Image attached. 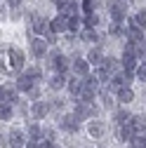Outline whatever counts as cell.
I'll list each match as a JSON object with an SVG mask.
<instances>
[{
    "label": "cell",
    "mask_w": 146,
    "mask_h": 148,
    "mask_svg": "<svg viewBox=\"0 0 146 148\" xmlns=\"http://www.w3.org/2000/svg\"><path fill=\"white\" fill-rule=\"evenodd\" d=\"M50 52V42L43 38V35H31V54L35 59H45Z\"/></svg>",
    "instance_id": "5b68a950"
},
{
    "label": "cell",
    "mask_w": 146,
    "mask_h": 148,
    "mask_svg": "<svg viewBox=\"0 0 146 148\" xmlns=\"http://www.w3.org/2000/svg\"><path fill=\"white\" fill-rule=\"evenodd\" d=\"M127 125H130L132 134H146V118L144 115H132Z\"/></svg>",
    "instance_id": "e0dca14e"
},
{
    "label": "cell",
    "mask_w": 146,
    "mask_h": 148,
    "mask_svg": "<svg viewBox=\"0 0 146 148\" xmlns=\"http://www.w3.org/2000/svg\"><path fill=\"white\" fill-rule=\"evenodd\" d=\"M50 31H52V33H57V35L68 33V16L59 12L57 16H54V19H50Z\"/></svg>",
    "instance_id": "9c48e42d"
},
{
    "label": "cell",
    "mask_w": 146,
    "mask_h": 148,
    "mask_svg": "<svg viewBox=\"0 0 146 148\" xmlns=\"http://www.w3.org/2000/svg\"><path fill=\"white\" fill-rule=\"evenodd\" d=\"M76 101V106H73V115H76L80 122L83 120H92L99 115V108L94 101H83V99H73Z\"/></svg>",
    "instance_id": "7a4b0ae2"
},
{
    "label": "cell",
    "mask_w": 146,
    "mask_h": 148,
    "mask_svg": "<svg viewBox=\"0 0 146 148\" xmlns=\"http://www.w3.org/2000/svg\"><path fill=\"white\" fill-rule=\"evenodd\" d=\"M26 68V54L19 47H5V57H0V71L7 73V75H19V73Z\"/></svg>",
    "instance_id": "6da1fadb"
},
{
    "label": "cell",
    "mask_w": 146,
    "mask_h": 148,
    "mask_svg": "<svg viewBox=\"0 0 146 148\" xmlns=\"http://www.w3.org/2000/svg\"><path fill=\"white\" fill-rule=\"evenodd\" d=\"M24 148H40V141H33V139H28Z\"/></svg>",
    "instance_id": "f6af8a7d"
},
{
    "label": "cell",
    "mask_w": 146,
    "mask_h": 148,
    "mask_svg": "<svg viewBox=\"0 0 146 148\" xmlns=\"http://www.w3.org/2000/svg\"><path fill=\"white\" fill-rule=\"evenodd\" d=\"M21 14H24L21 5H19V7H10V19H12V21H19V19H21Z\"/></svg>",
    "instance_id": "8d00e7d4"
},
{
    "label": "cell",
    "mask_w": 146,
    "mask_h": 148,
    "mask_svg": "<svg viewBox=\"0 0 146 148\" xmlns=\"http://www.w3.org/2000/svg\"><path fill=\"white\" fill-rule=\"evenodd\" d=\"M50 108L52 110H64V99H52L50 101Z\"/></svg>",
    "instance_id": "f35d334b"
},
{
    "label": "cell",
    "mask_w": 146,
    "mask_h": 148,
    "mask_svg": "<svg viewBox=\"0 0 146 148\" xmlns=\"http://www.w3.org/2000/svg\"><path fill=\"white\" fill-rule=\"evenodd\" d=\"M33 85H38V82H35V80H31L26 73H19V75H17V80H14V87L19 89V94H28Z\"/></svg>",
    "instance_id": "5bb4252c"
},
{
    "label": "cell",
    "mask_w": 146,
    "mask_h": 148,
    "mask_svg": "<svg viewBox=\"0 0 146 148\" xmlns=\"http://www.w3.org/2000/svg\"><path fill=\"white\" fill-rule=\"evenodd\" d=\"M127 24H132V26H137V28H141V31H146V7L141 10V12H137L134 16Z\"/></svg>",
    "instance_id": "d4e9b609"
},
{
    "label": "cell",
    "mask_w": 146,
    "mask_h": 148,
    "mask_svg": "<svg viewBox=\"0 0 146 148\" xmlns=\"http://www.w3.org/2000/svg\"><path fill=\"white\" fill-rule=\"evenodd\" d=\"M57 148H61V146H57Z\"/></svg>",
    "instance_id": "7dc6e473"
},
{
    "label": "cell",
    "mask_w": 146,
    "mask_h": 148,
    "mask_svg": "<svg viewBox=\"0 0 146 148\" xmlns=\"http://www.w3.org/2000/svg\"><path fill=\"white\" fill-rule=\"evenodd\" d=\"M14 113H17L14 103H10V101H0V120H3V122H10V120L14 118Z\"/></svg>",
    "instance_id": "ffe728a7"
},
{
    "label": "cell",
    "mask_w": 146,
    "mask_h": 148,
    "mask_svg": "<svg viewBox=\"0 0 146 148\" xmlns=\"http://www.w3.org/2000/svg\"><path fill=\"white\" fill-rule=\"evenodd\" d=\"M108 73H111V75H113V73H118L120 68H123V61L120 59H116V57H104V64H101Z\"/></svg>",
    "instance_id": "7402d4cb"
},
{
    "label": "cell",
    "mask_w": 146,
    "mask_h": 148,
    "mask_svg": "<svg viewBox=\"0 0 146 148\" xmlns=\"http://www.w3.org/2000/svg\"><path fill=\"white\" fill-rule=\"evenodd\" d=\"M125 3H130V0H125Z\"/></svg>",
    "instance_id": "bcb514c9"
},
{
    "label": "cell",
    "mask_w": 146,
    "mask_h": 148,
    "mask_svg": "<svg viewBox=\"0 0 146 148\" xmlns=\"http://www.w3.org/2000/svg\"><path fill=\"white\" fill-rule=\"evenodd\" d=\"M14 108L19 110L21 115H31V113H28V103H26L24 99H17V103H14Z\"/></svg>",
    "instance_id": "d590c367"
},
{
    "label": "cell",
    "mask_w": 146,
    "mask_h": 148,
    "mask_svg": "<svg viewBox=\"0 0 146 148\" xmlns=\"http://www.w3.org/2000/svg\"><path fill=\"white\" fill-rule=\"evenodd\" d=\"M134 99H137V94H134L132 85H125V87H118V89H116V101H118V103L127 106V103H132Z\"/></svg>",
    "instance_id": "30bf717a"
},
{
    "label": "cell",
    "mask_w": 146,
    "mask_h": 148,
    "mask_svg": "<svg viewBox=\"0 0 146 148\" xmlns=\"http://www.w3.org/2000/svg\"><path fill=\"white\" fill-rule=\"evenodd\" d=\"M50 3H52L54 7H57V10H61V7H64V5L68 3V0H50Z\"/></svg>",
    "instance_id": "ee69618b"
},
{
    "label": "cell",
    "mask_w": 146,
    "mask_h": 148,
    "mask_svg": "<svg viewBox=\"0 0 146 148\" xmlns=\"http://www.w3.org/2000/svg\"><path fill=\"white\" fill-rule=\"evenodd\" d=\"M26 139H33V141H40V139H43V127L35 122V120L26 127Z\"/></svg>",
    "instance_id": "603a6c76"
},
{
    "label": "cell",
    "mask_w": 146,
    "mask_h": 148,
    "mask_svg": "<svg viewBox=\"0 0 146 148\" xmlns=\"http://www.w3.org/2000/svg\"><path fill=\"white\" fill-rule=\"evenodd\" d=\"M101 21H99V14L97 12H90V14H85V19H83V26L85 28H97Z\"/></svg>",
    "instance_id": "f1b7e54d"
},
{
    "label": "cell",
    "mask_w": 146,
    "mask_h": 148,
    "mask_svg": "<svg viewBox=\"0 0 146 148\" xmlns=\"http://www.w3.org/2000/svg\"><path fill=\"white\" fill-rule=\"evenodd\" d=\"M106 7H108V14H111V21H118V24H125L127 19V3L125 0H106Z\"/></svg>",
    "instance_id": "3957f363"
},
{
    "label": "cell",
    "mask_w": 146,
    "mask_h": 148,
    "mask_svg": "<svg viewBox=\"0 0 146 148\" xmlns=\"http://www.w3.org/2000/svg\"><path fill=\"white\" fill-rule=\"evenodd\" d=\"M130 136H132L130 125H118V141H130Z\"/></svg>",
    "instance_id": "1f68e13d"
},
{
    "label": "cell",
    "mask_w": 146,
    "mask_h": 148,
    "mask_svg": "<svg viewBox=\"0 0 146 148\" xmlns=\"http://www.w3.org/2000/svg\"><path fill=\"white\" fill-rule=\"evenodd\" d=\"M130 146L132 148H146V134H132L130 136Z\"/></svg>",
    "instance_id": "4dcf8cb0"
},
{
    "label": "cell",
    "mask_w": 146,
    "mask_h": 148,
    "mask_svg": "<svg viewBox=\"0 0 146 148\" xmlns=\"http://www.w3.org/2000/svg\"><path fill=\"white\" fill-rule=\"evenodd\" d=\"M66 89H68V94L76 99V97L80 94V89H83V78H80V75H73L71 80H66Z\"/></svg>",
    "instance_id": "d6986e66"
},
{
    "label": "cell",
    "mask_w": 146,
    "mask_h": 148,
    "mask_svg": "<svg viewBox=\"0 0 146 148\" xmlns=\"http://www.w3.org/2000/svg\"><path fill=\"white\" fill-rule=\"evenodd\" d=\"M87 132H90V136H94V139H101L104 134H106V125L101 122V120H90L87 122Z\"/></svg>",
    "instance_id": "2e32d148"
},
{
    "label": "cell",
    "mask_w": 146,
    "mask_h": 148,
    "mask_svg": "<svg viewBox=\"0 0 146 148\" xmlns=\"http://www.w3.org/2000/svg\"><path fill=\"white\" fill-rule=\"evenodd\" d=\"M85 59H87L90 66H94V68L101 66V64H104V52H101V47H92V49L87 52V57H85Z\"/></svg>",
    "instance_id": "ac0fdd59"
},
{
    "label": "cell",
    "mask_w": 146,
    "mask_h": 148,
    "mask_svg": "<svg viewBox=\"0 0 146 148\" xmlns=\"http://www.w3.org/2000/svg\"><path fill=\"white\" fill-rule=\"evenodd\" d=\"M132 47H134V54L139 57V61H141V59H146V38H144V40H139V42H132Z\"/></svg>",
    "instance_id": "d6a6232c"
},
{
    "label": "cell",
    "mask_w": 146,
    "mask_h": 148,
    "mask_svg": "<svg viewBox=\"0 0 146 148\" xmlns=\"http://www.w3.org/2000/svg\"><path fill=\"white\" fill-rule=\"evenodd\" d=\"M43 136H45V139H50V141H54V139H57V132H54L52 127H47V129H43Z\"/></svg>",
    "instance_id": "ab89813d"
},
{
    "label": "cell",
    "mask_w": 146,
    "mask_h": 148,
    "mask_svg": "<svg viewBox=\"0 0 146 148\" xmlns=\"http://www.w3.org/2000/svg\"><path fill=\"white\" fill-rule=\"evenodd\" d=\"M28 113H31V118H35V120H43V118H47V115L52 113L50 101H45V99H35V101L28 106Z\"/></svg>",
    "instance_id": "52a82bcc"
},
{
    "label": "cell",
    "mask_w": 146,
    "mask_h": 148,
    "mask_svg": "<svg viewBox=\"0 0 146 148\" xmlns=\"http://www.w3.org/2000/svg\"><path fill=\"white\" fill-rule=\"evenodd\" d=\"M47 57H50V66L57 71V73H68L71 71V59L66 57V54H61L57 49H50Z\"/></svg>",
    "instance_id": "277c9868"
},
{
    "label": "cell",
    "mask_w": 146,
    "mask_h": 148,
    "mask_svg": "<svg viewBox=\"0 0 146 148\" xmlns=\"http://www.w3.org/2000/svg\"><path fill=\"white\" fill-rule=\"evenodd\" d=\"M64 87H66V73H57V71H54V75L50 78V89L59 92V89H64Z\"/></svg>",
    "instance_id": "44dd1931"
},
{
    "label": "cell",
    "mask_w": 146,
    "mask_h": 148,
    "mask_svg": "<svg viewBox=\"0 0 146 148\" xmlns=\"http://www.w3.org/2000/svg\"><path fill=\"white\" fill-rule=\"evenodd\" d=\"M26 132H21V129H12V132L7 134V146L10 148H24L26 146Z\"/></svg>",
    "instance_id": "7c38bea8"
},
{
    "label": "cell",
    "mask_w": 146,
    "mask_h": 148,
    "mask_svg": "<svg viewBox=\"0 0 146 148\" xmlns=\"http://www.w3.org/2000/svg\"><path fill=\"white\" fill-rule=\"evenodd\" d=\"M7 3V7H19V5H24V0H5Z\"/></svg>",
    "instance_id": "7bdbcfd3"
},
{
    "label": "cell",
    "mask_w": 146,
    "mask_h": 148,
    "mask_svg": "<svg viewBox=\"0 0 146 148\" xmlns=\"http://www.w3.org/2000/svg\"><path fill=\"white\" fill-rule=\"evenodd\" d=\"M28 26H31V35H45L50 31V19H45V16L40 14H28Z\"/></svg>",
    "instance_id": "8992f818"
},
{
    "label": "cell",
    "mask_w": 146,
    "mask_h": 148,
    "mask_svg": "<svg viewBox=\"0 0 146 148\" xmlns=\"http://www.w3.org/2000/svg\"><path fill=\"white\" fill-rule=\"evenodd\" d=\"M40 148H57V143H54V141H50V139H40Z\"/></svg>",
    "instance_id": "b9f144b4"
},
{
    "label": "cell",
    "mask_w": 146,
    "mask_h": 148,
    "mask_svg": "<svg viewBox=\"0 0 146 148\" xmlns=\"http://www.w3.org/2000/svg\"><path fill=\"white\" fill-rule=\"evenodd\" d=\"M21 73H26V75H28L31 80H35V82L43 80V68H40V66H26Z\"/></svg>",
    "instance_id": "83f0119b"
},
{
    "label": "cell",
    "mask_w": 146,
    "mask_h": 148,
    "mask_svg": "<svg viewBox=\"0 0 146 148\" xmlns=\"http://www.w3.org/2000/svg\"><path fill=\"white\" fill-rule=\"evenodd\" d=\"M28 97H31L33 101H35V99H40V87H38V85H33L31 92H28Z\"/></svg>",
    "instance_id": "60d3db41"
},
{
    "label": "cell",
    "mask_w": 146,
    "mask_h": 148,
    "mask_svg": "<svg viewBox=\"0 0 146 148\" xmlns=\"http://www.w3.org/2000/svg\"><path fill=\"white\" fill-rule=\"evenodd\" d=\"M108 35H113V38H125V24L111 21V26H108Z\"/></svg>",
    "instance_id": "f546056e"
},
{
    "label": "cell",
    "mask_w": 146,
    "mask_h": 148,
    "mask_svg": "<svg viewBox=\"0 0 146 148\" xmlns=\"http://www.w3.org/2000/svg\"><path fill=\"white\" fill-rule=\"evenodd\" d=\"M101 5H104L101 0H83V3H80V10H83L85 14H90V12H97Z\"/></svg>",
    "instance_id": "484cf974"
},
{
    "label": "cell",
    "mask_w": 146,
    "mask_h": 148,
    "mask_svg": "<svg viewBox=\"0 0 146 148\" xmlns=\"http://www.w3.org/2000/svg\"><path fill=\"white\" fill-rule=\"evenodd\" d=\"M130 118H132V113H127L125 108H118L116 113H113V122H116V125H127Z\"/></svg>",
    "instance_id": "4316f807"
},
{
    "label": "cell",
    "mask_w": 146,
    "mask_h": 148,
    "mask_svg": "<svg viewBox=\"0 0 146 148\" xmlns=\"http://www.w3.org/2000/svg\"><path fill=\"white\" fill-rule=\"evenodd\" d=\"M80 24H83L80 14L78 16H68V33H78L80 31Z\"/></svg>",
    "instance_id": "836d02e7"
},
{
    "label": "cell",
    "mask_w": 146,
    "mask_h": 148,
    "mask_svg": "<svg viewBox=\"0 0 146 148\" xmlns=\"http://www.w3.org/2000/svg\"><path fill=\"white\" fill-rule=\"evenodd\" d=\"M10 19V7H7V3H3L0 5V21H7Z\"/></svg>",
    "instance_id": "74e56055"
},
{
    "label": "cell",
    "mask_w": 146,
    "mask_h": 148,
    "mask_svg": "<svg viewBox=\"0 0 146 148\" xmlns=\"http://www.w3.org/2000/svg\"><path fill=\"white\" fill-rule=\"evenodd\" d=\"M90 66L87 64V59H83V57H73L71 59V71L76 73V75H80V78H85V75H90Z\"/></svg>",
    "instance_id": "8fae6325"
},
{
    "label": "cell",
    "mask_w": 146,
    "mask_h": 148,
    "mask_svg": "<svg viewBox=\"0 0 146 148\" xmlns=\"http://www.w3.org/2000/svg\"><path fill=\"white\" fill-rule=\"evenodd\" d=\"M0 141H3V139H0Z\"/></svg>",
    "instance_id": "c3c4849f"
},
{
    "label": "cell",
    "mask_w": 146,
    "mask_h": 148,
    "mask_svg": "<svg viewBox=\"0 0 146 148\" xmlns=\"http://www.w3.org/2000/svg\"><path fill=\"white\" fill-rule=\"evenodd\" d=\"M17 99H19V89L12 85H0V101H10V103H17Z\"/></svg>",
    "instance_id": "4fadbf2b"
},
{
    "label": "cell",
    "mask_w": 146,
    "mask_h": 148,
    "mask_svg": "<svg viewBox=\"0 0 146 148\" xmlns=\"http://www.w3.org/2000/svg\"><path fill=\"white\" fill-rule=\"evenodd\" d=\"M59 127L64 129V132L76 134L78 129H80V120L73 115V113H64V115H59Z\"/></svg>",
    "instance_id": "ba28073f"
},
{
    "label": "cell",
    "mask_w": 146,
    "mask_h": 148,
    "mask_svg": "<svg viewBox=\"0 0 146 148\" xmlns=\"http://www.w3.org/2000/svg\"><path fill=\"white\" fill-rule=\"evenodd\" d=\"M59 12L66 14V16H78V14H80V3H76V0H68V3H66Z\"/></svg>",
    "instance_id": "cb8c5ba5"
},
{
    "label": "cell",
    "mask_w": 146,
    "mask_h": 148,
    "mask_svg": "<svg viewBox=\"0 0 146 148\" xmlns=\"http://www.w3.org/2000/svg\"><path fill=\"white\" fill-rule=\"evenodd\" d=\"M125 38H127V42H139V40L146 38V31H141V28H137L132 24H127L125 26Z\"/></svg>",
    "instance_id": "9a60e30c"
},
{
    "label": "cell",
    "mask_w": 146,
    "mask_h": 148,
    "mask_svg": "<svg viewBox=\"0 0 146 148\" xmlns=\"http://www.w3.org/2000/svg\"><path fill=\"white\" fill-rule=\"evenodd\" d=\"M134 78H137L139 82H146V61H139V66H137V71H134Z\"/></svg>",
    "instance_id": "e575fe53"
}]
</instances>
